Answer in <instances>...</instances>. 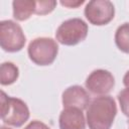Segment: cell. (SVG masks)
<instances>
[{"instance_id": "obj_1", "label": "cell", "mask_w": 129, "mask_h": 129, "mask_svg": "<svg viewBox=\"0 0 129 129\" xmlns=\"http://www.w3.org/2000/svg\"><path fill=\"white\" fill-rule=\"evenodd\" d=\"M116 114V102L111 96L96 97L87 108L89 129H110Z\"/></svg>"}, {"instance_id": "obj_2", "label": "cell", "mask_w": 129, "mask_h": 129, "mask_svg": "<svg viewBox=\"0 0 129 129\" xmlns=\"http://www.w3.org/2000/svg\"><path fill=\"white\" fill-rule=\"evenodd\" d=\"M29 109L21 99L9 97L1 91V119L13 127H21L29 119Z\"/></svg>"}, {"instance_id": "obj_3", "label": "cell", "mask_w": 129, "mask_h": 129, "mask_svg": "<svg viewBox=\"0 0 129 129\" xmlns=\"http://www.w3.org/2000/svg\"><path fill=\"white\" fill-rule=\"evenodd\" d=\"M27 52L35 64L48 66L54 61L58 52V45L50 37H37L30 41Z\"/></svg>"}, {"instance_id": "obj_4", "label": "cell", "mask_w": 129, "mask_h": 129, "mask_svg": "<svg viewBox=\"0 0 129 129\" xmlns=\"http://www.w3.org/2000/svg\"><path fill=\"white\" fill-rule=\"evenodd\" d=\"M88 34V24L81 18H70L56 29V40L63 45H76L85 40Z\"/></svg>"}, {"instance_id": "obj_5", "label": "cell", "mask_w": 129, "mask_h": 129, "mask_svg": "<svg viewBox=\"0 0 129 129\" xmlns=\"http://www.w3.org/2000/svg\"><path fill=\"white\" fill-rule=\"evenodd\" d=\"M26 37L21 26L13 20H2L0 22V45L3 50L16 52L24 47Z\"/></svg>"}, {"instance_id": "obj_6", "label": "cell", "mask_w": 129, "mask_h": 129, "mask_svg": "<svg viewBox=\"0 0 129 129\" xmlns=\"http://www.w3.org/2000/svg\"><path fill=\"white\" fill-rule=\"evenodd\" d=\"M85 16L94 25L108 24L115 15V8L109 0H92L85 7Z\"/></svg>"}, {"instance_id": "obj_7", "label": "cell", "mask_w": 129, "mask_h": 129, "mask_svg": "<svg viewBox=\"0 0 129 129\" xmlns=\"http://www.w3.org/2000/svg\"><path fill=\"white\" fill-rule=\"evenodd\" d=\"M85 85L92 94L105 96L113 89L115 85V79L109 71L99 69L93 71L88 76Z\"/></svg>"}, {"instance_id": "obj_8", "label": "cell", "mask_w": 129, "mask_h": 129, "mask_svg": "<svg viewBox=\"0 0 129 129\" xmlns=\"http://www.w3.org/2000/svg\"><path fill=\"white\" fill-rule=\"evenodd\" d=\"M62 105L64 108L85 110L90 105V95L81 86H71L62 93Z\"/></svg>"}, {"instance_id": "obj_9", "label": "cell", "mask_w": 129, "mask_h": 129, "mask_svg": "<svg viewBox=\"0 0 129 129\" xmlns=\"http://www.w3.org/2000/svg\"><path fill=\"white\" fill-rule=\"evenodd\" d=\"M60 129H86V120L83 110L78 108H64L58 118Z\"/></svg>"}, {"instance_id": "obj_10", "label": "cell", "mask_w": 129, "mask_h": 129, "mask_svg": "<svg viewBox=\"0 0 129 129\" xmlns=\"http://www.w3.org/2000/svg\"><path fill=\"white\" fill-rule=\"evenodd\" d=\"M13 17L19 21L28 19L36 9V1L32 0H15L12 2Z\"/></svg>"}, {"instance_id": "obj_11", "label": "cell", "mask_w": 129, "mask_h": 129, "mask_svg": "<svg viewBox=\"0 0 129 129\" xmlns=\"http://www.w3.org/2000/svg\"><path fill=\"white\" fill-rule=\"evenodd\" d=\"M19 76L18 68L11 61H5L0 67V83L3 86L13 84Z\"/></svg>"}, {"instance_id": "obj_12", "label": "cell", "mask_w": 129, "mask_h": 129, "mask_svg": "<svg viewBox=\"0 0 129 129\" xmlns=\"http://www.w3.org/2000/svg\"><path fill=\"white\" fill-rule=\"evenodd\" d=\"M115 43L120 50L129 53V22L121 24L116 29Z\"/></svg>"}, {"instance_id": "obj_13", "label": "cell", "mask_w": 129, "mask_h": 129, "mask_svg": "<svg viewBox=\"0 0 129 129\" xmlns=\"http://www.w3.org/2000/svg\"><path fill=\"white\" fill-rule=\"evenodd\" d=\"M56 6V1H36L35 14L45 15L50 13Z\"/></svg>"}, {"instance_id": "obj_14", "label": "cell", "mask_w": 129, "mask_h": 129, "mask_svg": "<svg viewBox=\"0 0 129 129\" xmlns=\"http://www.w3.org/2000/svg\"><path fill=\"white\" fill-rule=\"evenodd\" d=\"M117 98H118V101L120 104L121 111L123 112V114L125 116L129 117V88L122 90L118 94Z\"/></svg>"}, {"instance_id": "obj_15", "label": "cell", "mask_w": 129, "mask_h": 129, "mask_svg": "<svg viewBox=\"0 0 129 129\" xmlns=\"http://www.w3.org/2000/svg\"><path fill=\"white\" fill-rule=\"evenodd\" d=\"M24 129H50V128L46 124H44L43 122H41V121L33 120Z\"/></svg>"}, {"instance_id": "obj_16", "label": "cell", "mask_w": 129, "mask_h": 129, "mask_svg": "<svg viewBox=\"0 0 129 129\" xmlns=\"http://www.w3.org/2000/svg\"><path fill=\"white\" fill-rule=\"evenodd\" d=\"M60 3L62 4V5H64V6H68V7H77V6H79V5H81V4H83L84 3V0H81V1H77V2H72V1H60Z\"/></svg>"}, {"instance_id": "obj_17", "label": "cell", "mask_w": 129, "mask_h": 129, "mask_svg": "<svg viewBox=\"0 0 129 129\" xmlns=\"http://www.w3.org/2000/svg\"><path fill=\"white\" fill-rule=\"evenodd\" d=\"M123 84L126 88H129V71L123 77Z\"/></svg>"}, {"instance_id": "obj_18", "label": "cell", "mask_w": 129, "mask_h": 129, "mask_svg": "<svg viewBox=\"0 0 129 129\" xmlns=\"http://www.w3.org/2000/svg\"><path fill=\"white\" fill-rule=\"evenodd\" d=\"M0 129H11V128H8V127H5V126H1Z\"/></svg>"}]
</instances>
